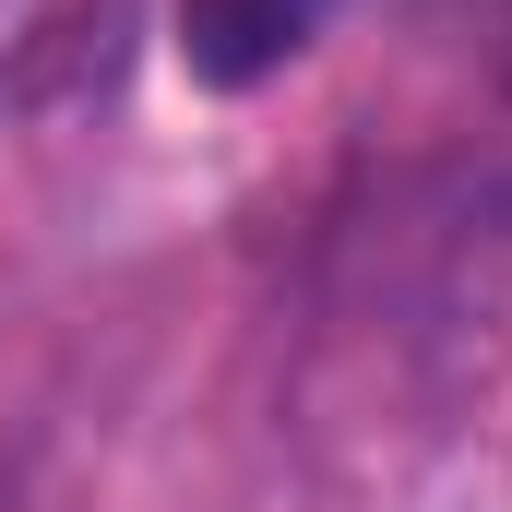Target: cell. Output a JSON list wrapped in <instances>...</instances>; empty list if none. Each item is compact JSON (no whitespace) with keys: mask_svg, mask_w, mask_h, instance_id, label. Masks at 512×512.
I'll return each instance as SVG.
<instances>
[{"mask_svg":"<svg viewBox=\"0 0 512 512\" xmlns=\"http://www.w3.org/2000/svg\"><path fill=\"white\" fill-rule=\"evenodd\" d=\"M167 24H179V72H191V84L251 96V84H274V72L310 48L322 0H167Z\"/></svg>","mask_w":512,"mask_h":512,"instance_id":"1","label":"cell"},{"mask_svg":"<svg viewBox=\"0 0 512 512\" xmlns=\"http://www.w3.org/2000/svg\"><path fill=\"white\" fill-rule=\"evenodd\" d=\"M465 24H477V48H489V72L512 84V0H465Z\"/></svg>","mask_w":512,"mask_h":512,"instance_id":"2","label":"cell"}]
</instances>
